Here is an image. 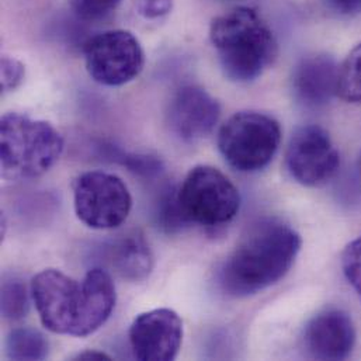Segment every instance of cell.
<instances>
[{
  "instance_id": "1",
  "label": "cell",
  "mask_w": 361,
  "mask_h": 361,
  "mask_svg": "<svg viewBox=\"0 0 361 361\" xmlns=\"http://www.w3.org/2000/svg\"><path fill=\"white\" fill-rule=\"evenodd\" d=\"M31 298L42 325L58 335L86 338L111 317L117 295L111 276L92 269L82 281L47 269L31 281Z\"/></svg>"
},
{
  "instance_id": "2",
  "label": "cell",
  "mask_w": 361,
  "mask_h": 361,
  "mask_svg": "<svg viewBox=\"0 0 361 361\" xmlns=\"http://www.w3.org/2000/svg\"><path fill=\"white\" fill-rule=\"evenodd\" d=\"M301 236L279 219L255 224L228 256L219 271V284L231 297H249L277 284L293 267Z\"/></svg>"
},
{
  "instance_id": "3",
  "label": "cell",
  "mask_w": 361,
  "mask_h": 361,
  "mask_svg": "<svg viewBox=\"0 0 361 361\" xmlns=\"http://www.w3.org/2000/svg\"><path fill=\"white\" fill-rule=\"evenodd\" d=\"M209 39L224 75L235 83L259 79L277 58L279 47L269 24L252 7H235L211 21Z\"/></svg>"
},
{
  "instance_id": "4",
  "label": "cell",
  "mask_w": 361,
  "mask_h": 361,
  "mask_svg": "<svg viewBox=\"0 0 361 361\" xmlns=\"http://www.w3.org/2000/svg\"><path fill=\"white\" fill-rule=\"evenodd\" d=\"M63 152V138L49 123L18 113L0 121V162L3 176L14 180L47 173Z\"/></svg>"
},
{
  "instance_id": "5",
  "label": "cell",
  "mask_w": 361,
  "mask_h": 361,
  "mask_svg": "<svg viewBox=\"0 0 361 361\" xmlns=\"http://www.w3.org/2000/svg\"><path fill=\"white\" fill-rule=\"evenodd\" d=\"M281 127L273 117L259 111H239L218 133V149L231 168L242 173L264 169L276 157Z\"/></svg>"
},
{
  "instance_id": "6",
  "label": "cell",
  "mask_w": 361,
  "mask_h": 361,
  "mask_svg": "<svg viewBox=\"0 0 361 361\" xmlns=\"http://www.w3.org/2000/svg\"><path fill=\"white\" fill-rule=\"evenodd\" d=\"M178 195L188 222L209 228L231 222L240 207L236 185L208 165L194 166L178 188Z\"/></svg>"
},
{
  "instance_id": "7",
  "label": "cell",
  "mask_w": 361,
  "mask_h": 361,
  "mask_svg": "<svg viewBox=\"0 0 361 361\" xmlns=\"http://www.w3.org/2000/svg\"><path fill=\"white\" fill-rule=\"evenodd\" d=\"M86 71L103 86H123L140 76L145 65L138 38L127 30H109L90 37L83 45Z\"/></svg>"
},
{
  "instance_id": "8",
  "label": "cell",
  "mask_w": 361,
  "mask_h": 361,
  "mask_svg": "<svg viewBox=\"0 0 361 361\" xmlns=\"http://www.w3.org/2000/svg\"><path fill=\"white\" fill-rule=\"evenodd\" d=\"M76 216L92 229L118 228L130 215L133 197L118 176L104 172H86L73 181Z\"/></svg>"
},
{
  "instance_id": "9",
  "label": "cell",
  "mask_w": 361,
  "mask_h": 361,
  "mask_svg": "<svg viewBox=\"0 0 361 361\" xmlns=\"http://www.w3.org/2000/svg\"><path fill=\"white\" fill-rule=\"evenodd\" d=\"M290 176L307 187H319L332 180L341 168V155L331 135L319 126L298 128L286 152Z\"/></svg>"
},
{
  "instance_id": "10",
  "label": "cell",
  "mask_w": 361,
  "mask_h": 361,
  "mask_svg": "<svg viewBox=\"0 0 361 361\" xmlns=\"http://www.w3.org/2000/svg\"><path fill=\"white\" fill-rule=\"evenodd\" d=\"M183 343V322L178 312L158 308L138 315L130 328V345L141 361L175 360Z\"/></svg>"
},
{
  "instance_id": "11",
  "label": "cell",
  "mask_w": 361,
  "mask_h": 361,
  "mask_svg": "<svg viewBox=\"0 0 361 361\" xmlns=\"http://www.w3.org/2000/svg\"><path fill=\"white\" fill-rule=\"evenodd\" d=\"M219 103L202 87L187 85L172 97L168 109L171 131L187 144L208 137L219 121Z\"/></svg>"
},
{
  "instance_id": "12",
  "label": "cell",
  "mask_w": 361,
  "mask_h": 361,
  "mask_svg": "<svg viewBox=\"0 0 361 361\" xmlns=\"http://www.w3.org/2000/svg\"><path fill=\"white\" fill-rule=\"evenodd\" d=\"M356 345V329L350 315L331 308L315 315L304 332L307 353L317 360H346Z\"/></svg>"
},
{
  "instance_id": "13",
  "label": "cell",
  "mask_w": 361,
  "mask_h": 361,
  "mask_svg": "<svg viewBox=\"0 0 361 361\" xmlns=\"http://www.w3.org/2000/svg\"><path fill=\"white\" fill-rule=\"evenodd\" d=\"M339 65L328 54L304 56L294 68L291 92L294 100L308 110L326 107L338 96Z\"/></svg>"
},
{
  "instance_id": "14",
  "label": "cell",
  "mask_w": 361,
  "mask_h": 361,
  "mask_svg": "<svg viewBox=\"0 0 361 361\" xmlns=\"http://www.w3.org/2000/svg\"><path fill=\"white\" fill-rule=\"evenodd\" d=\"M111 263L123 279L140 283L147 280L154 270V253L144 235L133 232L113 246Z\"/></svg>"
},
{
  "instance_id": "15",
  "label": "cell",
  "mask_w": 361,
  "mask_h": 361,
  "mask_svg": "<svg viewBox=\"0 0 361 361\" xmlns=\"http://www.w3.org/2000/svg\"><path fill=\"white\" fill-rule=\"evenodd\" d=\"M4 349L10 360L39 361L48 357L49 343L37 329L17 328L7 335Z\"/></svg>"
},
{
  "instance_id": "16",
  "label": "cell",
  "mask_w": 361,
  "mask_h": 361,
  "mask_svg": "<svg viewBox=\"0 0 361 361\" xmlns=\"http://www.w3.org/2000/svg\"><path fill=\"white\" fill-rule=\"evenodd\" d=\"M338 97L346 103L361 104V44L352 49L339 66Z\"/></svg>"
},
{
  "instance_id": "17",
  "label": "cell",
  "mask_w": 361,
  "mask_h": 361,
  "mask_svg": "<svg viewBox=\"0 0 361 361\" xmlns=\"http://www.w3.org/2000/svg\"><path fill=\"white\" fill-rule=\"evenodd\" d=\"M155 218H157L158 226H161L168 233L180 232L184 228L191 225L181 209L178 188H173V187L164 188V191L161 192L157 201Z\"/></svg>"
},
{
  "instance_id": "18",
  "label": "cell",
  "mask_w": 361,
  "mask_h": 361,
  "mask_svg": "<svg viewBox=\"0 0 361 361\" xmlns=\"http://www.w3.org/2000/svg\"><path fill=\"white\" fill-rule=\"evenodd\" d=\"M30 297L25 284L18 279H6L1 283V315L16 322L28 315Z\"/></svg>"
},
{
  "instance_id": "19",
  "label": "cell",
  "mask_w": 361,
  "mask_h": 361,
  "mask_svg": "<svg viewBox=\"0 0 361 361\" xmlns=\"http://www.w3.org/2000/svg\"><path fill=\"white\" fill-rule=\"evenodd\" d=\"M123 0H69L73 14L89 23L109 18L120 7Z\"/></svg>"
},
{
  "instance_id": "20",
  "label": "cell",
  "mask_w": 361,
  "mask_h": 361,
  "mask_svg": "<svg viewBox=\"0 0 361 361\" xmlns=\"http://www.w3.org/2000/svg\"><path fill=\"white\" fill-rule=\"evenodd\" d=\"M342 269L361 298V236L352 240L342 253Z\"/></svg>"
},
{
  "instance_id": "21",
  "label": "cell",
  "mask_w": 361,
  "mask_h": 361,
  "mask_svg": "<svg viewBox=\"0 0 361 361\" xmlns=\"http://www.w3.org/2000/svg\"><path fill=\"white\" fill-rule=\"evenodd\" d=\"M1 90L11 92L16 90L24 80L25 68L24 65L11 56L1 58Z\"/></svg>"
},
{
  "instance_id": "22",
  "label": "cell",
  "mask_w": 361,
  "mask_h": 361,
  "mask_svg": "<svg viewBox=\"0 0 361 361\" xmlns=\"http://www.w3.org/2000/svg\"><path fill=\"white\" fill-rule=\"evenodd\" d=\"M126 165L130 171L142 178H155L162 173V162L149 155H130L126 158Z\"/></svg>"
},
{
  "instance_id": "23",
  "label": "cell",
  "mask_w": 361,
  "mask_h": 361,
  "mask_svg": "<svg viewBox=\"0 0 361 361\" xmlns=\"http://www.w3.org/2000/svg\"><path fill=\"white\" fill-rule=\"evenodd\" d=\"M137 11L147 20H158L173 8V0H135Z\"/></svg>"
},
{
  "instance_id": "24",
  "label": "cell",
  "mask_w": 361,
  "mask_h": 361,
  "mask_svg": "<svg viewBox=\"0 0 361 361\" xmlns=\"http://www.w3.org/2000/svg\"><path fill=\"white\" fill-rule=\"evenodd\" d=\"M328 6L339 16L355 17L361 14V0H326Z\"/></svg>"
},
{
  "instance_id": "25",
  "label": "cell",
  "mask_w": 361,
  "mask_h": 361,
  "mask_svg": "<svg viewBox=\"0 0 361 361\" xmlns=\"http://www.w3.org/2000/svg\"><path fill=\"white\" fill-rule=\"evenodd\" d=\"M73 360L82 361H109L111 357L103 352H96V350H87L83 353H79Z\"/></svg>"
},
{
  "instance_id": "26",
  "label": "cell",
  "mask_w": 361,
  "mask_h": 361,
  "mask_svg": "<svg viewBox=\"0 0 361 361\" xmlns=\"http://www.w3.org/2000/svg\"><path fill=\"white\" fill-rule=\"evenodd\" d=\"M360 175H361V159H360Z\"/></svg>"
}]
</instances>
